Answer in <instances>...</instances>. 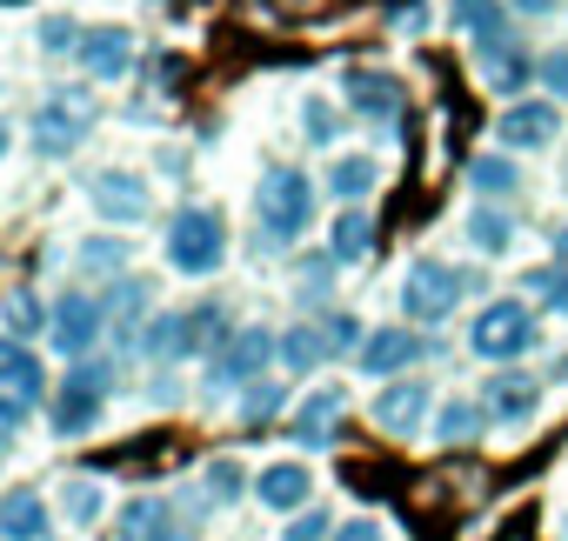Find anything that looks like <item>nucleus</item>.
<instances>
[{
    "instance_id": "nucleus-39",
    "label": "nucleus",
    "mask_w": 568,
    "mask_h": 541,
    "mask_svg": "<svg viewBox=\"0 0 568 541\" xmlns=\"http://www.w3.org/2000/svg\"><path fill=\"white\" fill-rule=\"evenodd\" d=\"M541 81H548V94H561V101H568V48H555V54L541 61Z\"/></svg>"
},
{
    "instance_id": "nucleus-44",
    "label": "nucleus",
    "mask_w": 568,
    "mask_h": 541,
    "mask_svg": "<svg viewBox=\"0 0 568 541\" xmlns=\"http://www.w3.org/2000/svg\"><path fill=\"white\" fill-rule=\"evenodd\" d=\"M555 261H561V267H568V227H561V234H555Z\"/></svg>"
},
{
    "instance_id": "nucleus-33",
    "label": "nucleus",
    "mask_w": 568,
    "mask_h": 541,
    "mask_svg": "<svg viewBox=\"0 0 568 541\" xmlns=\"http://www.w3.org/2000/svg\"><path fill=\"white\" fill-rule=\"evenodd\" d=\"M274 408H281V388H274V381H254V388H241V421H247V428L274 421Z\"/></svg>"
},
{
    "instance_id": "nucleus-17",
    "label": "nucleus",
    "mask_w": 568,
    "mask_h": 541,
    "mask_svg": "<svg viewBox=\"0 0 568 541\" xmlns=\"http://www.w3.org/2000/svg\"><path fill=\"white\" fill-rule=\"evenodd\" d=\"M448 21L462 28V41H475V54L515 41V28H508V0H448Z\"/></svg>"
},
{
    "instance_id": "nucleus-14",
    "label": "nucleus",
    "mask_w": 568,
    "mask_h": 541,
    "mask_svg": "<svg viewBox=\"0 0 568 541\" xmlns=\"http://www.w3.org/2000/svg\"><path fill=\"white\" fill-rule=\"evenodd\" d=\"M428 401H435V395H428V381H388V388L368 401V415H375V428H382V435H402V441H408V435L428 421Z\"/></svg>"
},
{
    "instance_id": "nucleus-15",
    "label": "nucleus",
    "mask_w": 568,
    "mask_h": 541,
    "mask_svg": "<svg viewBox=\"0 0 568 541\" xmlns=\"http://www.w3.org/2000/svg\"><path fill=\"white\" fill-rule=\"evenodd\" d=\"M422 355H428V341H422L415 328H375V335L362 341V355H355V361H362V375H382V381H388V375L415 368Z\"/></svg>"
},
{
    "instance_id": "nucleus-34",
    "label": "nucleus",
    "mask_w": 568,
    "mask_h": 541,
    "mask_svg": "<svg viewBox=\"0 0 568 541\" xmlns=\"http://www.w3.org/2000/svg\"><path fill=\"white\" fill-rule=\"evenodd\" d=\"M148 308V288L141 282H114V295H108V321H121V328H134V315Z\"/></svg>"
},
{
    "instance_id": "nucleus-24",
    "label": "nucleus",
    "mask_w": 568,
    "mask_h": 541,
    "mask_svg": "<svg viewBox=\"0 0 568 541\" xmlns=\"http://www.w3.org/2000/svg\"><path fill=\"white\" fill-rule=\"evenodd\" d=\"M328 355H335V341H328V328H315V321H302V328H288V335H281V361H288L295 375L322 368Z\"/></svg>"
},
{
    "instance_id": "nucleus-35",
    "label": "nucleus",
    "mask_w": 568,
    "mask_h": 541,
    "mask_svg": "<svg viewBox=\"0 0 568 541\" xmlns=\"http://www.w3.org/2000/svg\"><path fill=\"white\" fill-rule=\"evenodd\" d=\"M328 528H335V521H328V508H302V514L288 521V534H281V541H335Z\"/></svg>"
},
{
    "instance_id": "nucleus-16",
    "label": "nucleus",
    "mask_w": 568,
    "mask_h": 541,
    "mask_svg": "<svg viewBox=\"0 0 568 541\" xmlns=\"http://www.w3.org/2000/svg\"><path fill=\"white\" fill-rule=\"evenodd\" d=\"M74 61H81L94 81H121V74L134 68V34H128V28H88L81 48H74Z\"/></svg>"
},
{
    "instance_id": "nucleus-38",
    "label": "nucleus",
    "mask_w": 568,
    "mask_h": 541,
    "mask_svg": "<svg viewBox=\"0 0 568 541\" xmlns=\"http://www.w3.org/2000/svg\"><path fill=\"white\" fill-rule=\"evenodd\" d=\"M322 328H328V341H335V355H342V348H355V355H362V328H355V315H328Z\"/></svg>"
},
{
    "instance_id": "nucleus-26",
    "label": "nucleus",
    "mask_w": 568,
    "mask_h": 541,
    "mask_svg": "<svg viewBox=\"0 0 568 541\" xmlns=\"http://www.w3.org/2000/svg\"><path fill=\"white\" fill-rule=\"evenodd\" d=\"M481 428H488V415H481V401H468V395L435 415V441H442V448H462V441H475Z\"/></svg>"
},
{
    "instance_id": "nucleus-30",
    "label": "nucleus",
    "mask_w": 568,
    "mask_h": 541,
    "mask_svg": "<svg viewBox=\"0 0 568 541\" xmlns=\"http://www.w3.org/2000/svg\"><path fill=\"white\" fill-rule=\"evenodd\" d=\"M521 288H535L555 315H568V267L555 261V267H528V275H521Z\"/></svg>"
},
{
    "instance_id": "nucleus-19",
    "label": "nucleus",
    "mask_w": 568,
    "mask_h": 541,
    "mask_svg": "<svg viewBox=\"0 0 568 541\" xmlns=\"http://www.w3.org/2000/svg\"><path fill=\"white\" fill-rule=\"evenodd\" d=\"M475 74H481L488 94H521V88L535 81V61H528L521 41H501V48H481V54H475Z\"/></svg>"
},
{
    "instance_id": "nucleus-13",
    "label": "nucleus",
    "mask_w": 568,
    "mask_h": 541,
    "mask_svg": "<svg viewBox=\"0 0 568 541\" xmlns=\"http://www.w3.org/2000/svg\"><path fill=\"white\" fill-rule=\"evenodd\" d=\"M561 134V114H555V101H515L501 121H495V141L501 147H515V154H535V147H548Z\"/></svg>"
},
{
    "instance_id": "nucleus-42",
    "label": "nucleus",
    "mask_w": 568,
    "mask_h": 541,
    "mask_svg": "<svg viewBox=\"0 0 568 541\" xmlns=\"http://www.w3.org/2000/svg\"><path fill=\"white\" fill-rule=\"evenodd\" d=\"M508 8H515V14H528V21H541V14H555V8H561V0H508Z\"/></svg>"
},
{
    "instance_id": "nucleus-29",
    "label": "nucleus",
    "mask_w": 568,
    "mask_h": 541,
    "mask_svg": "<svg viewBox=\"0 0 568 541\" xmlns=\"http://www.w3.org/2000/svg\"><path fill=\"white\" fill-rule=\"evenodd\" d=\"M61 508H68V521H74V528H94V521H101V508H108V494H101V481L74 474V481L61 488Z\"/></svg>"
},
{
    "instance_id": "nucleus-36",
    "label": "nucleus",
    "mask_w": 568,
    "mask_h": 541,
    "mask_svg": "<svg viewBox=\"0 0 568 541\" xmlns=\"http://www.w3.org/2000/svg\"><path fill=\"white\" fill-rule=\"evenodd\" d=\"M8 328L14 335H34L41 328V302L34 295H8Z\"/></svg>"
},
{
    "instance_id": "nucleus-3",
    "label": "nucleus",
    "mask_w": 568,
    "mask_h": 541,
    "mask_svg": "<svg viewBox=\"0 0 568 541\" xmlns=\"http://www.w3.org/2000/svg\"><path fill=\"white\" fill-rule=\"evenodd\" d=\"M221 261H227L221 214L214 207H181L168 221V267H174V275H187V282H201V275H221Z\"/></svg>"
},
{
    "instance_id": "nucleus-1",
    "label": "nucleus",
    "mask_w": 568,
    "mask_h": 541,
    "mask_svg": "<svg viewBox=\"0 0 568 541\" xmlns=\"http://www.w3.org/2000/svg\"><path fill=\"white\" fill-rule=\"evenodd\" d=\"M308 221H315V181L302 167H267L254 181V227L267 241H295L308 234Z\"/></svg>"
},
{
    "instance_id": "nucleus-9",
    "label": "nucleus",
    "mask_w": 568,
    "mask_h": 541,
    "mask_svg": "<svg viewBox=\"0 0 568 541\" xmlns=\"http://www.w3.org/2000/svg\"><path fill=\"white\" fill-rule=\"evenodd\" d=\"M41 395H48L41 355H34L28 341H14V335H0V408L28 421V415L41 408Z\"/></svg>"
},
{
    "instance_id": "nucleus-4",
    "label": "nucleus",
    "mask_w": 568,
    "mask_h": 541,
    "mask_svg": "<svg viewBox=\"0 0 568 541\" xmlns=\"http://www.w3.org/2000/svg\"><path fill=\"white\" fill-rule=\"evenodd\" d=\"M94 134V94L88 88H54L41 108H34V147L41 154H74L81 141Z\"/></svg>"
},
{
    "instance_id": "nucleus-40",
    "label": "nucleus",
    "mask_w": 568,
    "mask_h": 541,
    "mask_svg": "<svg viewBox=\"0 0 568 541\" xmlns=\"http://www.w3.org/2000/svg\"><path fill=\"white\" fill-rule=\"evenodd\" d=\"M335 541H388V534H382V521H375V514H355V521H342V528H335Z\"/></svg>"
},
{
    "instance_id": "nucleus-45",
    "label": "nucleus",
    "mask_w": 568,
    "mask_h": 541,
    "mask_svg": "<svg viewBox=\"0 0 568 541\" xmlns=\"http://www.w3.org/2000/svg\"><path fill=\"white\" fill-rule=\"evenodd\" d=\"M0 154H8V121H0Z\"/></svg>"
},
{
    "instance_id": "nucleus-5",
    "label": "nucleus",
    "mask_w": 568,
    "mask_h": 541,
    "mask_svg": "<svg viewBox=\"0 0 568 541\" xmlns=\"http://www.w3.org/2000/svg\"><path fill=\"white\" fill-rule=\"evenodd\" d=\"M468 348H475L481 361H515V355L535 348V315H528L521 302H488V308L475 315V328H468Z\"/></svg>"
},
{
    "instance_id": "nucleus-11",
    "label": "nucleus",
    "mask_w": 568,
    "mask_h": 541,
    "mask_svg": "<svg viewBox=\"0 0 568 541\" xmlns=\"http://www.w3.org/2000/svg\"><path fill=\"white\" fill-rule=\"evenodd\" d=\"M308 494H315L308 461H267V468L254 474V501H261L267 514H302V508H308Z\"/></svg>"
},
{
    "instance_id": "nucleus-12",
    "label": "nucleus",
    "mask_w": 568,
    "mask_h": 541,
    "mask_svg": "<svg viewBox=\"0 0 568 541\" xmlns=\"http://www.w3.org/2000/svg\"><path fill=\"white\" fill-rule=\"evenodd\" d=\"M342 88H348V108H355L362 121H395V114L408 108V88H402L395 74H382V68H348Z\"/></svg>"
},
{
    "instance_id": "nucleus-41",
    "label": "nucleus",
    "mask_w": 568,
    "mask_h": 541,
    "mask_svg": "<svg viewBox=\"0 0 568 541\" xmlns=\"http://www.w3.org/2000/svg\"><path fill=\"white\" fill-rule=\"evenodd\" d=\"M41 48H54V54H68V48H81V34H74L68 21H48V28H41Z\"/></svg>"
},
{
    "instance_id": "nucleus-8",
    "label": "nucleus",
    "mask_w": 568,
    "mask_h": 541,
    "mask_svg": "<svg viewBox=\"0 0 568 541\" xmlns=\"http://www.w3.org/2000/svg\"><path fill=\"white\" fill-rule=\"evenodd\" d=\"M101 401H108V361H94V368L81 361V368L68 375V388L54 395V415H48V421H54V435H61V441L88 435V428L101 421Z\"/></svg>"
},
{
    "instance_id": "nucleus-22",
    "label": "nucleus",
    "mask_w": 568,
    "mask_h": 541,
    "mask_svg": "<svg viewBox=\"0 0 568 541\" xmlns=\"http://www.w3.org/2000/svg\"><path fill=\"white\" fill-rule=\"evenodd\" d=\"M468 187L488 194V201H508V194H521V167L508 154H475L468 161Z\"/></svg>"
},
{
    "instance_id": "nucleus-6",
    "label": "nucleus",
    "mask_w": 568,
    "mask_h": 541,
    "mask_svg": "<svg viewBox=\"0 0 568 541\" xmlns=\"http://www.w3.org/2000/svg\"><path fill=\"white\" fill-rule=\"evenodd\" d=\"M48 335H54V348H61V355H74V361H81V355L108 335V302H101V295L68 288V295L48 308Z\"/></svg>"
},
{
    "instance_id": "nucleus-7",
    "label": "nucleus",
    "mask_w": 568,
    "mask_h": 541,
    "mask_svg": "<svg viewBox=\"0 0 568 541\" xmlns=\"http://www.w3.org/2000/svg\"><path fill=\"white\" fill-rule=\"evenodd\" d=\"M267 355H281V335H267V328L227 335L214 348V361H207V388H254V375L267 368Z\"/></svg>"
},
{
    "instance_id": "nucleus-10",
    "label": "nucleus",
    "mask_w": 568,
    "mask_h": 541,
    "mask_svg": "<svg viewBox=\"0 0 568 541\" xmlns=\"http://www.w3.org/2000/svg\"><path fill=\"white\" fill-rule=\"evenodd\" d=\"M88 201H94V214H101V221H121V227H134V221H148V207H154V187H148L141 174H128V167H101V174L88 181Z\"/></svg>"
},
{
    "instance_id": "nucleus-43",
    "label": "nucleus",
    "mask_w": 568,
    "mask_h": 541,
    "mask_svg": "<svg viewBox=\"0 0 568 541\" xmlns=\"http://www.w3.org/2000/svg\"><path fill=\"white\" fill-rule=\"evenodd\" d=\"M14 428H21V415H8V408H0V448L14 441Z\"/></svg>"
},
{
    "instance_id": "nucleus-27",
    "label": "nucleus",
    "mask_w": 568,
    "mask_h": 541,
    "mask_svg": "<svg viewBox=\"0 0 568 541\" xmlns=\"http://www.w3.org/2000/svg\"><path fill=\"white\" fill-rule=\"evenodd\" d=\"M375 181H382V167H375L368 154H342V161H335V174H328V187H335L348 207H355V201H368V194H375Z\"/></svg>"
},
{
    "instance_id": "nucleus-28",
    "label": "nucleus",
    "mask_w": 568,
    "mask_h": 541,
    "mask_svg": "<svg viewBox=\"0 0 568 541\" xmlns=\"http://www.w3.org/2000/svg\"><path fill=\"white\" fill-rule=\"evenodd\" d=\"M535 381L528 375H501L495 388H488V408H495V421H528V408H535Z\"/></svg>"
},
{
    "instance_id": "nucleus-32",
    "label": "nucleus",
    "mask_w": 568,
    "mask_h": 541,
    "mask_svg": "<svg viewBox=\"0 0 568 541\" xmlns=\"http://www.w3.org/2000/svg\"><path fill=\"white\" fill-rule=\"evenodd\" d=\"M241 488H247V474L234 461H207V474H201V494L207 501H241Z\"/></svg>"
},
{
    "instance_id": "nucleus-37",
    "label": "nucleus",
    "mask_w": 568,
    "mask_h": 541,
    "mask_svg": "<svg viewBox=\"0 0 568 541\" xmlns=\"http://www.w3.org/2000/svg\"><path fill=\"white\" fill-rule=\"evenodd\" d=\"M128 254H121V241H88L81 247V267H101V275H108V267H121Z\"/></svg>"
},
{
    "instance_id": "nucleus-31",
    "label": "nucleus",
    "mask_w": 568,
    "mask_h": 541,
    "mask_svg": "<svg viewBox=\"0 0 568 541\" xmlns=\"http://www.w3.org/2000/svg\"><path fill=\"white\" fill-rule=\"evenodd\" d=\"M302 134H308L315 147H328V141L342 134V121H335V108H328L322 94H308V101H302Z\"/></svg>"
},
{
    "instance_id": "nucleus-25",
    "label": "nucleus",
    "mask_w": 568,
    "mask_h": 541,
    "mask_svg": "<svg viewBox=\"0 0 568 541\" xmlns=\"http://www.w3.org/2000/svg\"><path fill=\"white\" fill-rule=\"evenodd\" d=\"M368 254H375V221H368L362 207H348V214L335 221V247H328V261L355 267V261H368Z\"/></svg>"
},
{
    "instance_id": "nucleus-20",
    "label": "nucleus",
    "mask_w": 568,
    "mask_h": 541,
    "mask_svg": "<svg viewBox=\"0 0 568 541\" xmlns=\"http://www.w3.org/2000/svg\"><path fill=\"white\" fill-rule=\"evenodd\" d=\"M342 408H348L342 388H315V395L302 401V415H295V441H302V448H328V441L342 435Z\"/></svg>"
},
{
    "instance_id": "nucleus-18",
    "label": "nucleus",
    "mask_w": 568,
    "mask_h": 541,
    "mask_svg": "<svg viewBox=\"0 0 568 541\" xmlns=\"http://www.w3.org/2000/svg\"><path fill=\"white\" fill-rule=\"evenodd\" d=\"M54 508L41 501V488H14L0 494V541H48Z\"/></svg>"
},
{
    "instance_id": "nucleus-2",
    "label": "nucleus",
    "mask_w": 568,
    "mask_h": 541,
    "mask_svg": "<svg viewBox=\"0 0 568 541\" xmlns=\"http://www.w3.org/2000/svg\"><path fill=\"white\" fill-rule=\"evenodd\" d=\"M462 295H468V275H462V267H448V261H435V254H415L402 267V308H408L415 328L448 321L462 308Z\"/></svg>"
},
{
    "instance_id": "nucleus-23",
    "label": "nucleus",
    "mask_w": 568,
    "mask_h": 541,
    "mask_svg": "<svg viewBox=\"0 0 568 541\" xmlns=\"http://www.w3.org/2000/svg\"><path fill=\"white\" fill-rule=\"evenodd\" d=\"M462 234H468L475 254H508V247H515V221H508L501 207H468Z\"/></svg>"
},
{
    "instance_id": "nucleus-21",
    "label": "nucleus",
    "mask_w": 568,
    "mask_h": 541,
    "mask_svg": "<svg viewBox=\"0 0 568 541\" xmlns=\"http://www.w3.org/2000/svg\"><path fill=\"white\" fill-rule=\"evenodd\" d=\"M141 355H154V361L194 355V321H187V308H181V315H154V321L141 328Z\"/></svg>"
}]
</instances>
